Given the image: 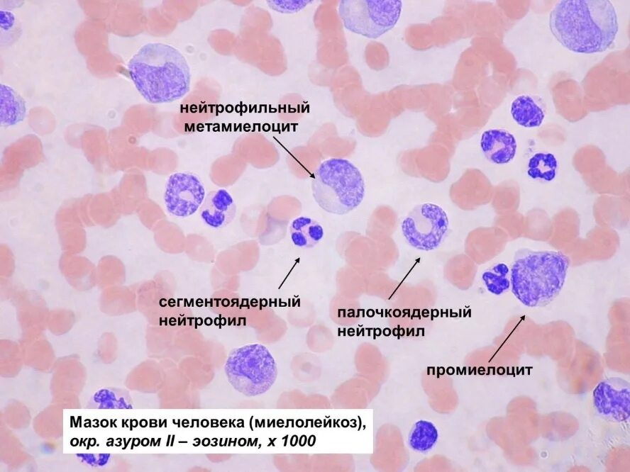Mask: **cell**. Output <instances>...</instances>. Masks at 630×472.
Returning a JSON list of instances; mask_svg holds the SVG:
<instances>
[{"instance_id":"obj_1","label":"cell","mask_w":630,"mask_h":472,"mask_svg":"<svg viewBox=\"0 0 630 472\" xmlns=\"http://www.w3.org/2000/svg\"><path fill=\"white\" fill-rule=\"evenodd\" d=\"M549 26L557 40L578 53L601 52L613 43L619 25L607 0H561L556 4Z\"/></svg>"},{"instance_id":"obj_2","label":"cell","mask_w":630,"mask_h":472,"mask_svg":"<svg viewBox=\"0 0 630 472\" xmlns=\"http://www.w3.org/2000/svg\"><path fill=\"white\" fill-rule=\"evenodd\" d=\"M128 70L138 92L150 103L177 101L190 89L191 74L185 57L167 44L144 45L129 60Z\"/></svg>"},{"instance_id":"obj_3","label":"cell","mask_w":630,"mask_h":472,"mask_svg":"<svg viewBox=\"0 0 630 472\" xmlns=\"http://www.w3.org/2000/svg\"><path fill=\"white\" fill-rule=\"evenodd\" d=\"M569 258L560 252L519 249L510 269L512 292L527 307L549 304L565 281Z\"/></svg>"},{"instance_id":"obj_4","label":"cell","mask_w":630,"mask_h":472,"mask_svg":"<svg viewBox=\"0 0 630 472\" xmlns=\"http://www.w3.org/2000/svg\"><path fill=\"white\" fill-rule=\"evenodd\" d=\"M314 199L324 210L346 215L362 203L365 186L360 171L351 162L331 158L321 162L311 179Z\"/></svg>"},{"instance_id":"obj_5","label":"cell","mask_w":630,"mask_h":472,"mask_svg":"<svg viewBox=\"0 0 630 472\" xmlns=\"http://www.w3.org/2000/svg\"><path fill=\"white\" fill-rule=\"evenodd\" d=\"M224 369L231 385L247 396L260 395L268 390L277 375L275 359L267 348L260 344L233 349Z\"/></svg>"},{"instance_id":"obj_6","label":"cell","mask_w":630,"mask_h":472,"mask_svg":"<svg viewBox=\"0 0 630 472\" xmlns=\"http://www.w3.org/2000/svg\"><path fill=\"white\" fill-rule=\"evenodd\" d=\"M402 7L399 0H342L338 14L346 28L377 38L394 28Z\"/></svg>"},{"instance_id":"obj_7","label":"cell","mask_w":630,"mask_h":472,"mask_svg":"<svg viewBox=\"0 0 630 472\" xmlns=\"http://www.w3.org/2000/svg\"><path fill=\"white\" fill-rule=\"evenodd\" d=\"M449 226L448 218L439 206L426 203L416 206L406 216L401 229L412 247L424 251L438 248L444 240Z\"/></svg>"},{"instance_id":"obj_8","label":"cell","mask_w":630,"mask_h":472,"mask_svg":"<svg viewBox=\"0 0 630 472\" xmlns=\"http://www.w3.org/2000/svg\"><path fill=\"white\" fill-rule=\"evenodd\" d=\"M205 188L194 174L177 172L166 182L164 202L168 213L179 218L189 217L201 207L205 198Z\"/></svg>"},{"instance_id":"obj_9","label":"cell","mask_w":630,"mask_h":472,"mask_svg":"<svg viewBox=\"0 0 630 472\" xmlns=\"http://www.w3.org/2000/svg\"><path fill=\"white\" fill-rule=\"evenodd\" d=\"M628 381L621 378L602 381L593 391V402L603 418L621 422L630 415V390Z\"/></svg>"},{"instance_id":"obj_10","label":"cell","mask_w":630,"mask_h":472,"mask_svg":"<svg viewBox=\"0 0 630 472\" xmlns=\"http://www.w3.org/2000/svg\"><path fill=\"white\" fill-rule=\"evenodd\" d=\"M236 206L231 195L226 189L213 191L205 196L199 208V215L207 226L219 229L233 221Z\"/></svg>"},{"instance_id":"obj_11","label":"cell","mask_w":630,"mask_h":472,"mask_svg":"<svg viewBox=\"0 0 630 472\" xmlns=\"http://www.w3.org/2000/svg\"><path fill=\"white\" fill-rule=\"evenodd\" d=\"M480 147L490 162L504 164L514 159L517 145L514 136L509 131L490 129L482 134Z\"/></svg>"},{"instance_id":"obj_12","label":"cell","mask_w":630,"mask_h":472,"mask_svg":"<svg viewBox=\"0 0 630 472\" xmlns=\"http://www.w3.org/2000/svg\"><path fill=\"white\" fill-rule=\"evenodd\" d=\"M289 233L294 245L302 249L313 248L324 235L321 225L306 216L294 218L290 224Z\"/></svg>"},{"instance_id":"obj_13","label":"cell","mask_w":630,"mask_h":472,"mask_svg":"<svg viewBox=\"0 0 630 472\" xmlns=\"http://www.w3.org/2000/svg\"><path fill=\"white\" fill-rule=\"evenodd\" d=\"M511 113L516 123L525 128L538 127L545 118L543 107L529 94L519 95L514 99Z\"/></svg>"},{"instance_id":"obj_14","label":"cell","mask_w":630,"mask_h":472,"mask_svg":"<svg viewBox=\"0 0 630 472\" xmlns=\"http://www.w3.org/2000/svg\"><path fill=\"white\" fill-rule=\"evenodd\" d=\"M26 112V103L12 87L0 86V120L1 125L10 126L22 121Z\"/></svg>"},{"instance_id":"obj_15","label":"cell","mask_w":630,"mask_h":472,"mask_svg":"<svg viewBox=\"0 0 630 472\" xmlns=\"http://www.w3.org/2000/svg\"><path fill=\"white\" fill-rule=\"evenodd\" d=\"M558 162L554 154L537 152L529 160L527 174L529 177L543 181H551L556 176Z\"/></svg>"},{"instance_id":"obj_16","label":"cell","mask_w":630,"mask_h":472,"mask_svg":"<svg viewBox=\"0 0 630 472\" xmlns=\"http://www.w3.org/2000/svg\"><path fill=\"white\" fill-rule=\"evenodd\" d=\"M438 439V431L430 422L420 420L413 426L409 436L410 446L418 451L431 449Z\"/></svg>"},{"instance_id":"obj_17","label":"cell","mask_w":630,"mask_h":472,"mask_svg":"<svg viewBox=\"0 0 630 472\" xmlns=\"http://www.w3.org/2000/svg\"><path fill=\"white\" fill-rule=\"evenodd\" d=\"M482 280L490 293L501 295L511 286L510 269L504 263L496 264L483 272Z\"/></svg>"},{"instance_id":"obj_18","label":"cell","mask_w":630,"mask_h":472,"mask_svg":"<svg viewBox=\"0 0 630 472\" xmlns=\"http://www.w3.org/2000/svg\"><path fill=\"white\" fill-rule=\"evenodd\" d=\"M311 1L309 0L268 1L267 3L273 10L281 13H291L299 11Z\"/></svg>"}]
</instances>
